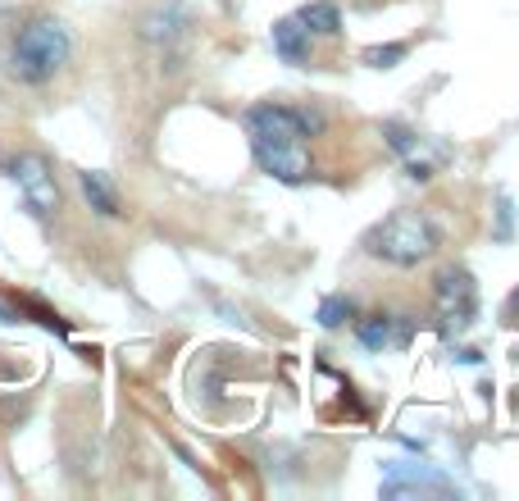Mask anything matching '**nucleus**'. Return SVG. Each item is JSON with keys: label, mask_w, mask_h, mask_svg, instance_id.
Returning a JSON list of instances; mask_svg holds the SVG:
<instances>
[{"label": "nucleus", "mask_w": 519, "mask_h": 501, "mask_svg": "<svg viewBox=\"0 0 519 501\" xmlns=\"http://www.w3.org/2000/svg\"><path fill=\"white\" fill-rule=\"evenodd\" d=\"M10 178L19 182V191H23V201H28L32 214L46 219V214L60 210V187H55V174H51V165L42 156H14L10 160Z\"/></svg>", "instance_id": "4"}, {"label": "nucleus", "mask_w": 519, "mask_h": 501, "mask_svg": "<svg viewBox=\"0 0 519 501\" xmlns=\"http://www.w3.org/2000/svg\"><path fill=\"white\" fill-rule=\"evenodd\" d=\"M182 23H187L182 10L178 5H165V10H155V14L142 19V36H146V42H155V46L159 42H174V36L182 32Z\"/></svg>", "instance_id": "12"}, {"label": "nucleus", "mask_w": 519, "mask_h": 501, "mask_svg": "<svg viewBox=\"0 0 519 501\" xmlns=\"http://www.w3.org/2000/svg\"><path fill=\"white\" fill-rule=\"evenodd\" d=\"M406 492H456L451 479H442L428 465H401V460H387L383 465V497H406Z\"/></svg>", "instance_id": "7"}, {"label": "nucleus", "mask_w": 519, "mask_h": 501, "mask_svg": "<svg viewBox=\"0 0 519 501\" xmlns=\"http://www.w3.org/2000/svg\"><path fill=\"white\" fill-rule=\"evenodd\" d=\"M301 28L310 32V36H337L342 32V14H337V5H328V0H314V5H301Z\"/></svg>", "instance_id": "11"}, {"label": "nucleus", "mask_w": 519, "mask_h": 501, "mask_svg": "<svg viewBox=\"0 0 519 501\" xmlns=\"http://www.w3.org/2000/svg\"><path fill=\"white\" fill-rule=\"evenodd\" d=\"M0 324H14V311H5V305H0Z\"/></svg>", "instance_id": "17"}, {"label": "nucleus", "mask_w": 519, "mask_h": 501, "mask_svg": "<svg viewBox=\"0 0 519 501\" xmlns=\"http://www.w3.org/2000/svg\"><path fill=\"white\" fill-rule=\"evenodd\" d=\"M77 187H83L87 206H92L101 219H114V214H118V197H114V187L105 182V174H96V169H83V174H77Z\"/></svg>", "instance_id": "10"}, {"label": "nucleus", "mask_w": 519, "mask_h": 501, "mask_svg": "<svg viewBox=\"0 0 519 501\" xmlns=\"http://www.w3.org/2000/svg\"><path fill=\"white\" fill-rule=\"evenodd\" d=\"M433 301H437V315H442V328L451 333H465L478 315V287H474V274L460 264H447L433 283Z\"/></svg>", "instance_id": "3"}, {"label": "nucleus", "mask_w": 519, "mask_h": 501, "mask_svg": "<svg viewBox=\"0 0 519 501\" xmlns=\"http://www.w3.org/2000/svg\"><path fill=\"white\" fill-rule=\"evenodd\" d=\"M355 337L369 352H383V346H406L410 342V319L406 315H369L355 324Z\"/></svg>", "instance_id": "8"}, {"label": "nucleus", "mask_w": 519, "mask_h": 501, "mask_svg": "<svg viewBox=\"0 0 519 501\" xmlns=\"http://www.w3.org/2000/svg\"><path fill=\"white\" fill-rule=\"evenodd\" d=\"M510 233H515V206H510V197H501V223H497V238H501V242H510Z\"/></svg>", "instance_id": "16"}, {"label": "nucleus", "mask_w": 519, "mask_h": 501, "mask_svg": "<svg viewBox=\"0 0 519 501\" xmlns=\"http://www.w3.org/2000/svg\"><path fill=\"white\" fill-rule=\"evenodd\" d=\"M383 141L396 150V156H415V150H419V137H415L406 124H396V119H392V124H383Z\"/></svg>", "instance_id": "14"}, {"label": "nucleus", "mask_w": 519, "mask_h": 501, "mask_svg": "<svg viewBox=\"0 0 519 501\" xmlns=\"http://www.w3.org/2000/svg\"><path fill=\"white\" fill-rule=\"evenodd\" d=\"M247 133L264 137V141H305V114L292 105H251L247 109Z\"/></svg>", "instance_id": "6"}, {"label": "nucleus", "mask_w": 519, "mask_h": 501, "mask_svg": "<svg viewBox=\"0 0 519 501\" xmlns=\"http://www.w3.org/2000/svg\"><path fill=\"white\" fill-rule=\"evenodd\" d=\"M437 242H442V233H437L433 214H424V210H396V214H387L378 228H369L365 251H369L374 260H387V264L410 269V264L428 260V255L437 251Z\"/></svg>", "instance_id": "2"}, {"label": "nucleus", "mask_w": 519, "mask_h": 501, "mask_svg": "<svg viewBox=\"0 0 519 501\" xmlns=\"http://www.w3.org/2000/svg\"><path fill=\"white\" fill-rule=\"evenodd\" d=\"M69 51H73V42H69V28L60 19H32L10 42V73L28 87H46L69 64Z\"/></svg>", "instance_id": "1"}, {"label": "nucleus", "mask_w": 519, "mask_h": 501, "mask_svg": "<svg viewBox=\"0 0 519 501\" xmlns=\"http://www.w3.org/2000/svg\"><path fill=\"white\" fill-rule=\"evenodd\" d=\"M251 156L278 182H305L310 178V146L305 141H264V137H251Z\"/></svg>", "instance_id": "5"}, {"label": "nucleus", "mask_w": 519, "mask_h": 501, "mask_svg": "<svg viewBox=\"0 0 519 501\" xmlns=\"http://www.w3.org/2000/svg\"><path fill=\"white\" fill-rule=\"evenodd\" d=\"M319 324H324L328 333L333 328H346V319H355V305H351V296H324V301H319V315H314Z\"/></svg>", "instance_id": "13"}, {"label": "nucleus", "mask_w": 519, "mask_h": 501, "mask_svg": "<svg viewBox=\"0 0 519 501\" xmlns=\"http://www.w3.org/2000/svg\"><path fill=\"white\" fill-rule=\"evenodd\" d=\"M269 42H273V55L283 60V64H292V69L310 64V42H314V36L301 28L296 14H292V19H278L273 32H269Z\"/></svg>", "instance_id": "9"}, {"label": "nucleus", "mask_w": 519, "mask_h": 501, "mask_svg": "<svg viewBox=\"0 0 519 501\" xmlns=\"http://www.w3.org/2000/svg\"><path fill=\"white\" fill-rule=\"evenodd\" d=\"M406 51H410L406 42H387V46H369V51H365V64H369V69H396V64H401V60H406Z\"/></svg>", "instance_id": "15"}]
</instances>
